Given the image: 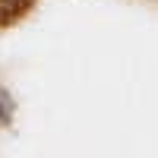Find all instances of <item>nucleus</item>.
<instances>
[{
    "label": "nucleus",
    "mask_w": 158,
    "mask_h": 158,
    "mask_svg": "<svg viewBox=\"0 0 158 158\" xmlns=\"http://www.w3.org/2000/svg\"><path fill=\"white\" fill-rule=\"evenodd\" d=\"M29 6H32V0H0V29L22 19L29 13Z\"/></svg>",
    "instance_id": "1"
}]
</instances>
